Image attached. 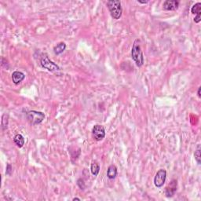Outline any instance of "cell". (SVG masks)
Listing matches in <instances>:
<instances>
[{
	"mask_svg": "<svg viewBox=\"0 0 201 201\" xmlns=\"http://www.w3.org/2000/svg\"><path fill=\"white\" fill-rule=\"evenodd\" d=\"M131 57L136 65L141 67L144 64V55L140 46V40L138 39L134 40L131 50Z\"/></svg>",
	"mask_w": 201,
	"mask_h": 201,
	"instance_id": "1",
	"label": "cell"
},
{
	"mask_svg": "<svg viewBox=\"0 0 201 201\" xmlns=\"http://www.w3.org/2000/svg\"><path fill=\"white\" fill-rule=\"evenodd\" d=\"M107 6L109 10L111 16L114 19L118 20L121 18L123 14L121 2L118 0H110L107 2Z\"/></svg>",
	"mask_w": 201,
	"mask_h": 201,
	"instance_id": "2",
	"label": "cell"
},
{
	"mask_svg": "<svg viewBox=\"0 0 201 201\" xmlns=\"http://www.w3.org/2000/svg\"><path fill=\"white\" fill-rule=\"evenodd\" d=\"M27 120H28L31 124L36 125L39 124L42 122L43 121L44 118H45V115L42 112L35 111V110H31L28 111L26 113Z\"/></svg>",
	"mask_w": 201,
	"mask_h": 201,
	"instance_id": "3",
	"label": "cell"
},
{
	"mask_svg": "<svg viewBox=\"0 0 201 201\" xmlns=\"http://www.w3.org/2000/svg\"><path fill=\"white\" fill-rule=\"evenodd\" d=\"M40 64L43 68H46L50 72H57L60 69L59 66L53 62L52 61H50L47 54H43L40 59Z\"/></svg>",
	"mask_w": 201,
	"mask_h": 201,
	"instance_id": "4",
	"label": "cell"
},
{
	"mask_svg": "<svg viewBox=\"0 0 201 201\" xmlns=\"http://www.w3.org/2000/svg\"><path fill=\"white\" fill-rule=\"evenodd\" d=\"M166 178V171L164 169L158 170L154 178V185L156 187L161 188L164 185Z\"/></svg>",
	"mask_w": 201,
	"mask_h": 201,
	"instance_id": "5",
	"label": "cell"
},
{
	"mask_svg": "<svg viewBox=\"0 0 201 201\" xmlns=\"http://www.w3.org/2000/svg\"><path fill=\"white\" fill-rule=\"evenodd\" d=\"M92 133H93L94 139L96 141H97V142H99V141H101L105 137V130L103 126L97 124L93 127Z\"/></svg>",
	"mask_w": 201,
	"mask_h": 201,
	"instance_id": "6",
	"label": "cell"
},
{
	"mask_svg": "<svg viewBox=\"0 0 201 201\" xmlns=\"http://www.w3.org/2000/svg\"><path fill=\"white\" fill-rule=\"evenodd\" d=\"M178 182L176 180H172L171 182L169 184L165 190V195L166 197H172L177 191Z\"/></svg>",
	"mask_w": 201,
	"mask_h": 201,
	"instance_id": "7",
	"label": "cell"
},
{
	"mask_svg": "<svg viewBox=\"0 0 201 201\" xmlns=\"http://www.w3.org/2000/svg\"><path fill=\"white\" fill-rule=\"evenodd\" d=\"M179 6V2L177 0H166L163 2V9L166 10H176Z\"/></svg>",
	"mask_w": 201,
	"mask_h": 201,
	"instance_id": "8",
	"label": "cell"
},
{
	"mask_svg": "<svg viewBox=\"0 0 201 201\" xmlns=\"http://www.w3.org/2000/svg\"><path fill=\"white\" fill-rule=\"evenodd\" d=\"M25 78V75L20 71H15L12 73V80L14 84L18 85Z\"/></svg>",
	"mask_w": 201,
	"mask_h": 201,
	"instance_id": "9",
	"label": "cell"
},
{
	"mask_svg": "<svg viewBox=\"0 0 201 201\" xmlns=\"http://www.w3.org/2000/svg\"><path fill=\"white\" fill-rule=\"evenodd\" d=\"M117 175V167L116 165L112 164L107 170V177L109 179H114Z\"/></svg>",
	"mask_w": 201,
	"mask_h": 201,
	"instance_id": "10",
	"label": "cell"
},
{
	"mask_svg": "<svg viewBox=\"0 0 201 201\" xmlns=\"http://www.w3.org/2000/svg\"><path fill=\"white\" fill-rule=\"evenodd\" d=\"M24 142H25V141H24V137H23V135H21V133H18V134H16V135L14 136V142L18 147H23L24 145Z\"/></svg>",
	"mask_w": 201,
	"mask_h": 201,
	"instance_id": "11",
	"label": "cell"
},
{
	"mask_svg": "<svg viewBox=\"0 0 201 201\" xmlns=\"http://www.w3.org/2000/svg\"><path fill=\"white\" fill-rule=\"evenodd\" d=\"M65 49L66 44L64 43H63V42H61V43H59L57 44V45L54 47V52L56 55H59V54H62V53L64 52Z\"/></svg>",
	"mask_w": 201,
	"mask_h": 201,
	"instance_id": "12",
	"label": "cell"
},
{
	"mask_svg": "<svg viewBox=\"0 0 201 201\" xmlns=\"http://www.w3.org/2000/svg\"><path fill=\"white\" fill-rule=\"evenodd\" d=\"M90 171H91L92 174L94 176H97L100 171V166L97 162H93L91 163V166H90Z\"/></svg>",
	"mask_w": 201,
	"mask_h": 201,
	"instance_id": "13",
	"label": "cell"
},
{
	"mask_svg": "<svg viewBox=\"0 0 201 201\" xmlns=\"http://www.w3.org/2000/svg\"><path fill=\"white\" fill-rule=\"evenodd\" d=\"M191 12L193 14H201V3L200 2H197L195 5L192 6V9H191Z\"/></svg>",
	"mask_w": 201,
	"mask_h": 201,
	"instance_id": "14",
	"label": "cell"
},
{
	"mask_svg": "<svg viewBox=\"0 0 201 201\" xmlns=\"http://www.w3.org/2000/svg\"><path fill=\"white\" fill-rule=\"evenodd\" d=\"M194 156H195V160H196V162H197L198 164H200L201 161V150H200V146H198L197 147V150L194 153Z\"/></svg>",
	"mask_w": 201,
	"mask_h": 201,
	"instance_id": "15",
	"label": "cell"
},
{
	"mask_svg": "<svg viewBox=\"0 0 201 201\" xmlns=\"http://www.w3.org/2000/svg\"><path fill=\"white\" fill-rule=\"evenodd\" d=\"M8 118L9 116L6 114H3L2 116V130H5V129L7 128V126H8Z\"/></svg>",
	"mask_w": 201,
	"mask_h": 201,
	"instance_id": "16",
	"label": "cell"
},
{
	"mask_svg": "<svg viewBox=\"0 0 201 201\" xmlns=\"http://www.w3.org/2000/svg\"><path fill=\"white\" fill-rule=\"evenodd\" d=\"M77 185H78L79 187H80L82 190H84V189H85L86 186H85V182H84L83 179L79 178L78 181H77Z\"/></svg>",
	"mask_w": 201,
	"mask_h": 201,
	"instance_id": "17",
	"label": "cell"
},
{
	"mask_svg": "<svg viewBox=\"0 0 201 201\" xmlns=\"http://www.w3.org/2000/svg\"><path fill=\"white\" fill-rule=\"evenodd\" d=\"M13 171V168H12V166H11L10 163H8L6 166V174L8 175H10L11 173H12Z\"/></svg>",
	"mask_w": 201,
	"mask_h": 201,
	"instance_id": "18",
	"label": "cell"
},
{
	"mask_svg": "<svg viewBox=\"0 0 201 201\" xmlns=\"http://www.w3.org/2000/svg\"><path fill=\"white\" fill-rule=\"evenodd\" d=\"M200 21H201V14H198V15H196V17H195L194 21L196 23H199L200 22Z\"/></svg>",
	"mask_w": 201,
	"mask_h": 201,
	"instance_id": "19",
	"label": "cell"
},
{
	"mask_svg": "<svg viewBox=\"0 0 201 201\" xmlns=\"http://www.w3.org/2000/svg\"><path fill=\"white\" fill-rule=\"evenodd\" d=\"M200 90H201V87H199V88H198V91H197V94H198V97H201V94H200Z\"/></svg>",
	"mask_w": 201,
	"mask_h": 201,
	"instance_id": "20",
	"label": "cell"
},
{
	"mask_svg": "<svg viewBox=\"0 0 201 201\" xmlns=\"http://www.w3.org/2000/svg\"><path fill=\"white\" fill-rule=\"evenodd\" d=\"M137 2H138L139 3L146 4V3H148V2H149V1H140V0H137Z\"/></svg>",
	"mask_w": 201,
	"mask_h": 201,
	"instance_id": "21",
	"label": "cell"
},
{
	"mask_svg": "<svg viewBox=\"0 0 201 201\" xmlns=\"http://www.w3.org/2000/svg\"><path fill=\"white\" fill-rule=\"evenodd\" d=\"M73 201H75V200H79L80 201V198H77V197H76V198H73V199H72Z\"/></svg>",
	"mask_w": 201,
	"mask_h": 201,
	"instance_id": "22",
	"label": "cell"
}]
</instances>
